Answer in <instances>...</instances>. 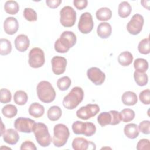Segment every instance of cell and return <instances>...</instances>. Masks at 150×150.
Here are the masks:
<instances>
[{
	"instance_id": "obj_41",
	"label": "cell",
	"mask_w": 150,
	"mask_h": 150,
	"mask_svg": "<svg viewBox=\"0 0 150 150\" xmlns=\"http://www.w3.org/2000/svg\"><path fill=\"white\" fill-rule=\"evenodd\" d=\"M150 143L148 139H140L137 145L138 150H149L150 149Z\"/></svg>"
},
{
	"instance_id": "obj_19",
	"label": "cell",
	"mask_w": 150,
	"mask_h": 150,
	"mask_svg": "<svg viewBox=\"0 0 150 150\" xmlns=\"http://www.w3.org/2000/svg\"><path fill=\"white\" fill-rule=\"evenodd\" d=\"M121 100L122 103L128 106L134 105L138 101L137 94L131 91H127L124 92L121 96Z\"/></svg>"
},
{
	"instance_id": "obj_5",
	"label": "cell",
	"mask_w": 150,
	"mask_h": 150,
	"mask_svg": "<svg viewBox=\"0 0 150 150\" xmlns=\"http://www.w3.org/2000/svg\"><path fill=\"white\" fill-rule=\"evenodd\" d=\"M70 136L68 127L63 124H57L53 128L52 142L56 147H62L67 142Z\"/></svg>"
},
{
	"instance_id": "obj_23",
	"label": "cell",
	"mask_w": 150,
	"mask_h": 150,
	"mask_svg": "<svg viewBox=\"0 0 150 150\" xmlns=\"http://www.w3.org/2000/svg\"><path fill=\"white\" fill-rule=\"evenodd\" d=\"M96 18L101 21H107L110 20L112 16V11L107 7L101 8L96 11Z\"/></svg>"
},
{
	"instance_id": "obj_29",
	"label": "cell",
	"mask_w": 150,
	"mask_h": 150,
	"mask_svg": "<svg viewBox=\"0 0 150 150\" xmlns=\"http://www.w3.org/2000/svg\"><path fill=\"white\" fill-rule=\"evenodd\" d=\"M18 112L16 107L13 104H7L2 108V113L8 118H12L16 116Z\"/></svg>"
},
{
	"instance_id": "obj_12",
	"label": "cell",
	"mask_w": 150,
	"mask_h": 150,
	"mask_svg": "<svg viewBox=\"0 0 150 150\" xmlns=\"http://www.w3.org/2000/svg\"><path fill=\"white\" fill-rule=\"evenodd\" d=\"M87 76L88 79L96 86L101 85L105 79V74L96 67L88 69L87 71Z\"/></svg>"
},
{
	"instance_id": "obj_7",
	"label": "cell",
	"mask_w": 150,
	"mask_h": 150,
	"mask_svg": "<svg viewBox=\"0 0 150 150\" xmlns=\"http://www.w3.org/2000/svg\"><path fill=\"white\" fill-rule=\"evenodd\" d=\"M29 64L32 68L42 67L45 62V53L42 49L39 47L32 48L29 53Z\"/></svg>"
},
{
	"instance_id": "obj_15",
	"label": "cell",
	"mask_w": 150,
	"mask_h": 150,
	"mask_svg": "<svg viewBox=\"0 0 150 150\" xmlns=\"http://www.w3.org/2000/svg\"><path fill=\"white\" fill-rule=\"evenodd\" d=\"M19 29L18 20L14 17H8L4 22V30L5 32L10 35L16 33Z\"/></svg>"
},
{
	"instance_id": "obj_34",
	"label": "cell",
	"mask_w": 150,
	"mask_h": 150,
	"mask_svg": "<svg viewBox=\"0 0 150 150\" xmlns=\"http://www.w3.org/2000/svg\"><path fill=\"white\" fill-rule=\"evenodd\" d=\"M97 121L101 127L110 125L111 122V115L110 112H103L100 113L97 117Z\"/></svg>"
},
{
	"instance_id": "obj_31",
	"label": "cell",
	"mask_w": 150,
	"mask_h": 150,
	"mask_svg": "<svg viewBox=\"0 0 150 150\" xmlns=\"http://www.w3.org/2000/svg\"><path fill=\"white\" fill-rule=\"evenodd\" d=\"M87 127V122L76 121L72 124V130L76 135H84Z\"/></svg>"
},
{
	"instance_id": "obj_47",
	"label": "cell",
	"mask_w": 150,
	"mask_h": 150,
	"mask_svg": "<svg viewBox=\"0 0 150 150\" xmlns=\"http://www.w3.org/2000/svg\"><path fill=\"white\" fill-rule=\"evenodd\" d=\"M148 2H149V1H141V3L142 4V5L144 7V8H146L148 10H149V4H146V3H148Z\"/></svg>"
},
{
	"instance_id": "obj_43",
	"label": "cell",
	"mask_w": 150,
	"mask_h": 150,
	"mask_svg": "<svg viewBox=\"0 0 150 150\" xmlns=\"http://www.w3.org/2000/svg\"><path fill=\"white\" fill-rule=\"evenodd\" d=\"M96 125L91 122H87L86 130L84 135L86 137H91L96 133Z\"/></svg>"
},
{
	"instance_id": "obj_14",
	"label": "cell",
	"mask_w": 150,
	"mask_h": 150,
	"mask_svg": "<svg viewBox=\"0 0 150 150\" xmlns=\"http://www.w3.org/2000/svg\"><path fill=\"white\" fill-rule=\"evenodd\" d=\"M72 148L74 150L96 149V145L94 142L88 141L82 137L75 138L72 142Z\"/></svg>"
},
{
	"instance_id": "obj_26",
	"label": "cell",
	"mask_w": 150,
	"mask_h": 150,
	"mask_svg": "<svg viewBox=\"0 0 150 150\" xmlns=\"http://www.w3.org/2000/svg\"><path fill=\"white\" fill-rule=\"evenodd\" d=\"M28 100V94L23 90H18L13 95L14 102L19 105H25L27 103Z\"/></svg>"
},
{
	"instance_id": "obj_37",
	"label": "cell",
	"mask_w": 150,
	"mask_h": 150,
	"mask_svg": "<svg viewBox=\"0 0 150 150\" xmlns=\"http://www.w3.org/2000/svg\"><path fill=\"white\" fill-rule=\"evenodd\" d=\"M23 16L26 20L29 22H34L37 21L38 16L36 11L30 8H26L23 11Z\"/></svg>"
},
{
	"instance_id": "obj_18",
	"label": "cell",
	"mask_w": 150,
	"mask_h": 150,
	"mask_svg": "<svg viewBox=\"0 0 150 150\" xmlns=\"http://www.w3.org/2000/svg\"><path fill=\"white\" fill-rule=\"evenodd\" d=\"M98 36L102 39L108 38L112 33V28L111 25L108 22L100 23L97 29Z\"/></svg>"
},
{
	"instance_id": "obj_38",
	"label": "cell",
	"mask_w": 150,
	"mask_h": 150,
	"mask_svg": "<svg viewBox=\"0 0 150 150\" xmlns=\"http://www.w3.org/2000/svg\"><path fill=\"white\" fill-rule=\"evenodd\" d=\"M0 92V101L1 103L6 104L9 103L11 101L12 94L9 90H8L7 88H1Z\"/></svg>"
},
{
	"instance_id": "obj_32",
	"label": "cell",
	"mask_w": 150,
	"mask_h": 150,
	"mask_svg": "<svg viewBox=\"0 0 150 150\" xmlns=\"http://www.w3.org/2000/svg\"><path fill=\"white\" fill-rule=\"evenodd\" d=\"M121 121L124 122H130L134 120L135 116L134 110L130 108H124L120 112Z\"/></svg>"
},
{
	"instance_id": "obj_16",
	"label": "cell",
	"mask_w": 150,
	"mask_h": 150,
	"mask_svg": "<svg viewBox=\"0 0 150 150\" xmlns=\"http://www.w3.org/2000/svg\"><path fill=\"white\" fill-rule=\"evenodd\" d=\"M30 40L28 37L23 34L19 35L15 39V46L20 52H25L29 47Z\"/></svg>"
},
{
	"instance_id": "obj_40",
	"label": "cell",
	"mask_w": 150,
	"mask_h": 150,
	"mask_svg": "<svg viewBox=\"0 0 150 150\" xmlns=\"http://www.w3.org/2000/svg\"><path fill=\"white\" fill-rule=\"evenodd\" d=\"M138 129L142 133L148 135L150 134V121L149 120H144L141 121L138 126Z\"/></svg>"
},
{
	"instance_id": "obj_36",
	"label": "cell",
	"mask_w": 150,
	"mask_h": 150,
	"mask_svg": "<svg viewBox=\"0 0 150 150\" xmlns=\"http://www.w3.org/2000/svg\"><path fill=\"white\" fill-rule=\"evenodd\" d=\"M138 50L139 52L143 54H148L150 52L149 39L148 38L143 39L141 40L138 46Z\"/></svg>"
},
{
	"instance_id": "obj_44",
	"label": "cell",
	"mask_w": 150,
	"mask_h": 150,
	"mask_svg": "<svg viewBox=\"0 0 150 150\" xmlns=\"http://www.w3.org/2000/svg\"><path fill=\"white\" fill-rule=\"evenodd\" d=\"M20 149H31V150H36L37 148L36 147L35 144L30 141H24L20 146Z\"/></svg>"
},
{
	"instance_id": "obj_21",
	"label": "cell",
	"mask_w": 150,
	"mask_h": 150,
	"mask_svg": "<svg viewBox=\"0 0 150 150\" xmlns=\"http://www.w3.org/2000/svg\"><path fill=\"white\" fill-rule=\"evenodd\" d=\"M44 107L38 103H33L29 106V113L32 117L34 118L41 117L44 114Z\"/></svg>"
},
{
	"instance_id": "obj_39",
	"label": "cell",
	"mask_w": 150,
	"mask_h": 150,
	"mask_svg": "<svg viewBox=\"0 0 150 150\" xmlns=\"http://www.w3.org/2000/svg\"><path fill=\"white\" fill-rule=\"evenodd\" d=\"M139 98L140 101L146 105H148L150 103V91L149 89L142 90L139 95Z\"/></svg>"
},
{
	"instance_id": "obj_10",
	"label": "cell",
	"mask_w": 150,
	"mask_h": 150,
	"mask_svg": "<svg viewBox=\"0 0 150 150\" xmlns=\"http://www.w3.org/2000/svg\"><path fill=\"white\" fill-rule=\"evenodd\" d=\"M93 26L94 22L91 14L87 12L82 13L78 23L79 31L83 34H87L93 30Z\"/></svg>"
},
{
	"instance_id": "obj_42",
	"label": "cell",
	"mask_w": 150,
	"mask_h": 150,
	"mask_svg": "<svg viewBox=\"0 0 150 150\" xmlns=\"http://www.w3.org/2000/svg\"><path fill=\"white\" fill-rule=\"evenodd\" d=\"M111 115V122L110 125H115L118 124L121 121L120 112L115 110H111L109 111Z\"/></svg>"
},
{
	"instance_id": "obj_13",
	"label": "cell",
	"mask_w": 150,
	"mask_h": 150,
	"mask_svg": "<svg viewBox=\"0 0 150 150\" xmlns=\"http://www.w3.org/2000/svg\"><path fill=\"white\" fill-rule=\"evenodd\" d=\"M52 71L54 74L60 75L63 74L66 68L67 60L64 57L56 56H54L51 60Z\"/></svg>"
},
{
	"instance_id": "obj_3",
	"label": "cell",
	"mask_w": 150,
	"mask_h": 150,
	"mask_svg": "<svg viewBox=\"0 0 150 150\" xmlns=\"http://www.w3.org/2000/svg\"><path fill=\"white\" fill-rule=\"evenodd\" d=\"M83 90L80 87H74L64 97L63 105L68 110L74 109L83 101Z\"/></svg>"
},
{
	"instance_id": "obj_45",
	"label": "cell",
	"mask_w": 150,
	"mask_h": 150,
	"mask_svg": "<svg viewBox=\"0 0 150 150\" xmlns=\"http://www.w3.org/2000/svg\"><path fill=\"white\" fill-rule=\"evenodd\" d=\"M73 4L77 9L83 10L87 7L88 1L87 0H74Z\"/></svg>"
},
{
	"instance_id": "obj_9",
	"label": "cell",
	"mask_w": 150,
	"mask_h": 150,
	"mask_svg": "<svg viewBox=\"0 0 150 150\" xmlns=\"http://www.w3.org/2000/svg\"><path fill=\"white\" fill-rule=\"evenodd\" d=\"M100 111V107L96 104H88L86 106L80 107L76 111V115L78 118L83 120H87L94 117Z\"/></svg>"
},
{
	"instance_id": "obj_33",
	"label": "cell",
	"mask_w": 150,
	"mask_h": 150,
	"mask_svg": "<svg viewBox=\"0 0 150 150\" xmlns=\"http://www.w3.org/2000/svg\"><path fill=\"white\" fill-rule=\"evenodd\" d=\"M134 77L135 81L139 86H144L148 83V77L145 73H141L135 71L134 73Z\"/></svg>"
},
{
	"instance_id": "obj_27",
	"label": "cell",
	"mask_w": 150,
	"mask_h": 150,
	"mask_svg": "<svg viewBox=\"0 0 150 150\" xmlns=\"http://www.w3.org/2000/svg\"><path fill=\"white\" fill-rule=\"evenodd\" d=\"M5 11L9 14H16L19 10V6L15 1H7L4 5Z\"/></svg>"
},
{
	"instance_id": "obj_17",
	"label": "cell",
	"mask_w": 150,
	"mask_h": 150,
	"mask_svg": "<svg viewBox=\"0 0 150 150\" xmlns=\"http://www.w3.org/2000/svg\"><path fill=\"white\" fill-rule=\"evenodd\" d=\"M1 136L4 141L10 145H15L19 139V135L18 131L12 128H9L5 131Z\"/></svg>"
},
{
	"instance_id": "obj_24",
	"label": "cell",
	"mask_w": 150,
	"mask_h": 150,
	"mask_svg": "<svg viewBox=\"0 0 150 150\" xmlns=\"http://www.w3.org/2000/svg\"><path fill=\"white\" fill-rule=\"evenodd\" d=\"M133 61V56L128 51H124L121 53L118 57V63L122 66H128L132 63Z\"/></svg>"
},
{
	"instance_id": "obj_25",
	"label": "cell",
	"mask_w": 150,
	"mask_h": 150,
	"mask_svg": "<svg viewBox=\"0 0 150 150\" xmlns=\"http://www.w3.org/2000/svg\"><path fill=\"white\" fill-rule=\"evenodd\" d=\"M47 115L50 121H57L62 116V110L59 106H52L49 108L47 112Z\"/></svg>"
},
{
	"instance_id": "obj_35",
	"label": "cell",
	"mask_w": 150,
	"mask_h": 150,
	"mask_svg": "<svg viewBox=\"0 0 150 150\" xmlns=\"http://www.w3.org/2000/svg\"><path fill=\"white\" fill-rule=\"evenodd\" d=\"M71 84V80L68 76H63L59 78L57 81L58 88L61 91L67 90Z\"/></svg>"
},
{
	"instance_id": "obj_8",
	"label": "cell",
	"mask_w": 150,
	"mask_h": 150,
	"mask_svg": "<svg viewBox=\"0 0 150 150\" xmlns=\"http://www.w3.org/2000/svg\"><path fill=\"white\" fill-rule=\"evenodd\" d=\"M144 23V19L143 16L139 13H136L132 16L131 20L127 23V29L130 34L137 35L142 30Z\"/></svg>"
},
{
	"instance_id": "obj_30",
	"label": "cell",
	"mask_w": 150,
	"mask_h": 150,
	"mask_svg": "<svg viewBox=\"0 0 150 150\" xmlns=\"http://www.w3.org/2000/svg\"><path fill=\"white\" fill-rule=\"evenodd\" d=\"M12 51V45L7 39L1 38L0 39V54L2 56L9 54Z\"/></svg>"
},
{
	"instance_id": "obj_6",
	"label": "cell",
	"mask_w": 150,
	"mask_h": 150,
	"mask_svg": "<svg viewBox=\"0 0 150 150\" xmlns=\"http://www.w3.org/2000/svg\"><path fill=\"white\" fill-rule=\"evenodd\" d=\"M76 20V12L70 6H64L60 11V22L61 25L66 28L72 27Z\"/></svg>"
},
{
	"instance_id": "obj_11",
	"label": "cell",
	"mask_w": 150,
	"mask_h": 150,
	"mask_svg": "<svg viewBox=\"0 0 150 150\" xmlns=\"http://www.w3.org/2000/svg\"><path fill=\"white\" fill-rule=\"evenodd\" d=\"M36 124L35 121L29 118L19 117L14 122V127L19 132L30 133Z\"/></svg>"
},
{
	"instance_id": "obj_1",
	"label": "cell",
	"mask_w": 150,
	"mask_h": 150,
	"mask_svg": "<svg viewBox=\"0 0 150 150\" xmlns=\"http://www.w3.org/2000/svg\"><path fill=\"white\" fill-rule=\"evenodd\" d=\"M77 38L71 31H64L54 43V49L58 53H64L76 43Z\"/></svg>"
},
{
	"instance_id": "obj_4",
	"label": "cell",
	"mask_w": 150,
	"mask_h": 150,
	"mask_svg": "<svg viewBox=\"0 0 150 150\" xmlns=\"http://www.w3.org/2000/svg\"><path fill=\"white\" fill-rule=\"evenodd\" d=\"M32 132L34 133L37 142L41 146L47 147L50 145L52 139L46 124L42 122L36 123L33 128Z\"/></svg>"
},
{
	"instance_id": "obj_46",
	"label": "cell",
	"mask_w": 150,
	"mask_h": 150,
	"mask_svg": "<svg viewBox=\"0 0 150 150\" xmlns=\"http://www.w3.org/2000/svg\"><path fill=\"white\" fill-rule=\"evenodd\" d=\"M46 5L50 8L55 9L59 7V6L62 3L61 0H46Z\"/></svg>"
},
{
	"instance_id": "obj_2",
	"label": "cell",
	"mask_w": 150,
	"mask_h": 150,
	"mask_svg": "<svg viewBox=\"0 0 150 150\" xmlns=\"http://www.w3.org/2000/svg\"><path fill=\"white\" fill-rule=\"evenodd\" d=\"M36 92L39 99L44 103H50L56 98V91L50 82L40 81L36 87Z\"/></svg>"
},
{
	"instance_id": "obj_22",
	"label": "cell",
	"mask_w": 150,
	"mask_h": 150,
	"mask_svg": "<svg viewBox=\"0 0 150 150\" xmlns=\"http://www.w3.org/2000/svg\"><path fill=\"white\" fill-rule=\"evenodd\" d=\"M132 11L131 5L127 1L121 2L118 5V13L122 18H125L129 16Z\"/></svg>"
},
{
	"instance_id": "obj_20",
	"label": "cell",
	"mask_w": 150,
	"mask_h": 150,
	"mask_svg": "<svg viewBox=\"0 0 150 150\" xmlns=\"http://www.w3.org/2000/svg\"><path fill=\"white\" fill-rule=\"evenodd\" d=\"M138 125L134 123H129L125 125L124 128V134L130 139H135L139 135Z\"/></svg>"
},
{
	"instance_id": "obj_28",
	"label": "cell",
	"mask_w": 150,
	"mask_h": 150,
	"mask_svg": "<svg viewBox=\"0 0 150 150\" xmlns=\"http://www.w3.org/2000/svg\"><path fill=\"white\" fill-rule=\"evenodd\" d=\"M134 67L135 71L145 73L148 69V63L146 60L142 58H138L134 62Z\"/></svg>"
}]
</instances>
